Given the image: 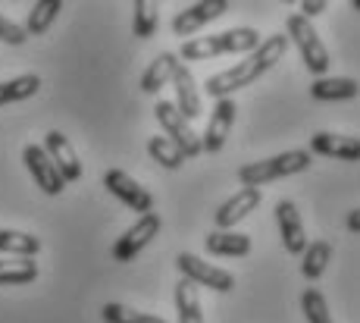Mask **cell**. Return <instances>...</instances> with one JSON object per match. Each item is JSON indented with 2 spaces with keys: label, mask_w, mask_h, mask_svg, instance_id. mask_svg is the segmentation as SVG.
<instances>
[{
  "label": "cell",
  "mask_w": 360,
  "mask_h": 323,
  "mask_svg": "<svg viewBox=\"0 0 360 323\" xmlns=\"http://www.w3.org/2000/svg\"><path fill=\"white\" fill-rule=\"evenodd\" d=\"M257 44H260L257 32L241 25V29L219 32V35H204V38L185 41L176 57L179 60H213V57H223V53H251Z\"/></svg>",
  "instance_id": "1"
},
{
  "label": "cell",
  "mask_w": 360,
  "mask_h": 323,
  "mask_svg": "<svg viewBox=\"0 0 360 323\" xmlns=\"http://www.w3.org/2000/svg\"><path fill=\"white\" fill-rule=\"evenodd\" d=\"M310 151H282L276 157H266V160H254L248 167L238 170V182L245 189H260L266 182H276V179H285V176H295V173H304L310 170Z\"/></svg>",
  "instance_id": "2"
},
{
  "label": "cell",
  "mask_w": 360,
  "mask_h": 323,
  "mask_svg": "<svg viewBox=\"0 0 360 323\" xmlns=\"http://www.w3.org/2000/svg\"><path fill=\"white\" fill-rule=\"evenodd\" d=\"M285 32H288V41L301 51V60H304V66H307L310 72L316 75V79H323V75L329 72V51H326V44L320 41V35H316V29L307 23L304 16H297V13H292V16L285 19Z\"/></svg>",
  "instance_id": "3"
},
{
  "label": "cell",
  "mask_w": 360,
  "mask_h": 323,
  "mask_svg": "<svg viewBox=\"0 0 360 323\" xmlns=\"http://www.w3.org/2000/svg\"><path fill=\"white\" fill-rule=\"evenodd\" d=\"M154 116H157V122H160V126H163L166 139H169L172 144H176V148H179V154H182L185 160H191V157L204 154V151H200V135L195 132V129H191V122L185 120V116L179 113V110L172 107L169 101H157Z\"/></svg>",
  "instance_id": "4"
},
{
  "label": "cell",
  "mask_w": 360,
  "mask_h": 323,
  "mask_svg": "<svg viewBox=\"0 0 360 323\" xmlns=\"http://www.w3.org/2000/svg\"><path fill=\"white\" fill-rule=\"evenodd\" d=\"M176 267H179V273H182V279H188L191 286H207V289H213V292H232L235 289V277L229 270L207 264V260H200L198 254H191V251L179 254Z\"/></svg>",
  "instance_id": "5"
},
{
  "label": "cell",
  "mask_w": 360,
  "mask_h": 323,
  "mask_svg": "<svg viewBox=\"0 0 360 323\" xmlns=\"http://www.w3.org/2000/svg\"><path fill=\"white\" fill-rule=\"evenodd\" d=\"M160 214L157 210H150V214L138 217V223L131 226V229H126L120 239H116L113 245V260H120V264H129L131 258H138L144 248H148L150 242L157 239V232H160Z\"/></svg>",
  "instance_id": "6"
},
{
  "label": "cell",
  "mask_w": 360,
  "mask_h": 323,
  "mask_svg": "<svg viewBox=\"0 0 360 323\" xmlns=\"http://www.w3.org/2000/svg\"><path fill=\"white\" fill-rule=\"evenodd\" d=\"M103 185H107L110 195L120 198V201L126 204L129 210H135L138 217L154 210V195H150L144 185H138L129 173H122V170H107V173H103Z\"/></svg>",
  "instance_id": "7"
},
{
  "label": "cell",
  "mask_w": 360,
  "mask_h": 323,
  "mask_svg": "<svg viewBox=\"0 0 360 323\" xmlns=\"http://www.w3.org/2000/svg\"><path fill=\"white\" fill-rule=\"evenodd\" d=\"M260 75L263 72L257 70V63L248 57V60H241V63H235L232 70H223V72L210 75V79H207V85H204V91H207V98L223 101V98H232V91H238V88L254 85Z\"/></svg>",
  "instance_id": "8"
},
{
  "label": "cell",
  "mask_w": 360,
  "mask_h": 323,
  "mask_svg": "<svg viewBox=\"0 0 360 323\" xmlns=\"http://www.w3.org/2000/svg\"><path fill=\"white\" fill-rule=\"evenodd\" d=\"M41 151H44L47 160L57 167V173H60V179L63 182H79L82 179V160H79V154H75V148L69 144V139L63 132L51 129V132L44 135Z\"/></svg>",
  "instance_id": "9"
},
{
  "label": "cell",
  "mask_w": 360,
  "mask_h": 323,
  "mask_svg": "<svg viewBox=\"0 0 360 323\" xmlns=\"http://www.w3.org/2000/svg\"><path fill=\"white\" fill-rule=\"evenodd\" d=\"M229 10H232L229 0H200V4H191V6H185L182 13H176V19H172V35H179V38L195 35V32H200L207 23L219 19Z\"/></svg>",
  "instance_id": "10"
},
{
  "label": "cell",
  "mask_w": 360,
  "mask_h": 323,
  "mask_svg": "<svg viewBox=\"0 0 360 323\" xmlns=\"http://www.w3.org/2000/svg\"><path fill=\"white\" fill-rule=\"evenodd\" d=\"M22 163H25V170L32 173L34 185H38L44 195H60V191L66 189V182L60 179L57 167L47 160V154L41 151V144H25L22 148Z\"/></svg>",
  "instance_id": "11"
},
{
  "label": "cell",
  "mask_w": 360,
  "mask_h": 323,
  "mask_svg": "<svg viewBox=\"0 0 360 323\" xmlns=\"http://www.w3.org/2000/svg\"><path fill=\"white\" fill-rule=\"evenodd\" d=\"M235 110H238V107H235L232 98L217 101V110H213L210 120H207V132L200 135V151H207V154H217V151H223L226 139L232 135Z\"/></svg>",
  "instance_id": "12"
},
{
  "label": "cell",
  "mask_w": 360,
  "mask_h": 323,
  "mask_svg": "<svg viewBox=\"0 0 360 323\" xmlns=\"http://www.w3.org/2000/svg\"><path fill=\"white\" fill-rule=\"evenodd\" d=\"M263 201L260 189H238L229 201L219 204V210L213 214V223H217V229H232L235 223H241L251 210H257Z\"/></svg>",
  "instance_id": "13"
},
{
  "label": "cell",
  "mask_w": 360,
  "mask_h": 323,
  "mask_svg": "<svg viewBox=\"0 0 360 323\" xmlns=\"http://www.w3.org/2000/svg\"><path fill=\"white\" fill-rule=\"evenodd\" d=\"M276 223H279V236L288 254H304L307 248V232H304V220L297 214L295 201H279L276 204Z\"/></svg>",
  "instance_id": "14"
},
{
  "label": "cell",
  "mask_w": 360,
  "mask_h": 323,
  "mask_svg": "<svg viewBox=\"0 0 360 323\" xmlns=\"http://www.w3.org/2000/svg\"><path fill=\"white\" fill-rule=\"evenodd\" d=\"M172 85H176V104L172 107H176L188 122L200 120V113H204V101H200L198 82H195V75H191L188 66L179 63L176 75H172Z\"/></svg>",
  "instance_id": "15"
},
{
  "label": "cell",
  "mask_w": 360,
  "mask_h": 323,
  "mask_svg": "<svg viewBox=\"0 0 360 323\" xmlns=\"http://www.w3.org/2000/svg\"><path fill=\"white\" fill-rule=\"evenodd\" d=\"M310 151L332 160H360V141L354 135H332V132H316L310 139Z\"/></svg>",
  "instance_id": "16"
},
{
  "label": "cell",
  "mask_w": 360,
  "mask_h": 323,
  "mask_svg": "<svg viewBox=\"0 0 360 323\" xmlns=\"http://www.w3.org/2000/svg\"><path fill=\"white\" fill-rule=\"evenodd\" d=\"M204 245L217 258H245V254H251V236L235 229H213L204 239Z\"/></svg>",
  "instance_id": "17"
},
{
  "label": "cell",
  "mask_w": 360,
  "mask_h": 323,
  "mask_svg": "<svg viewBox=\"0 0 360 323\" xmlns=\"http://www.w3.org/2000/svg\"><path fill=\"white\" fill-rule=\"evenodd\" d=\"M310 98L314 101H351L357 98V82L351 75H323L310 85Z\"/></svg>",
  "instance_id": "18"
},
{
  "label": "cell",
  "mask_w": 360,
  "mask_h": 323,
  "mask_svg": "<svg viewBox=\"0 0 360 323\" xmlns=\"http://www.w3.org/2000/svg\"><path fill=\"white\" fill-rule=\"evenodd\" d=\"M176 70H179V57L172 51H163L160 57H157L154 63L144 70V75H141V91L144 94H157L166 85V82H172Z\"/></svg>",
  "instance_id": "19"
},
{
  "label": "cell",
  "mask_w": 360,
  "mask_h": 323,
  "mask_svg": "<svg viewBox=\"0 0 360 323\" xmlns=\"http://www.w3.org/2000/svg\"><path fill=\"white\" fill-rule=\"evenodd\" d=\"M41 251V239L32 232L0 229V254L4 258H34Z\"/></svg>",
  "instance_id": "20"
},
{
  "label": "cell",
  "mask_w": 360,
  "mask_h": 323,
  "mask_svg": "<svg viewBox=\"0 0 360 323\" xmlns=\"http://www.w3.org/2000/svg\"><path fill=\"white\" fill-rule=\"evenodd\" d=\"M38 279V264L32 258H0V286H25Z\"/></svg>",
  "instance_id": "21"
},
{
  "label": "cell",
  "mask_w": 360,
  "mask_h": 323,
  "mask_svg": "<svg viewBox=\"0 0 360 323\" xmlns=\"http://www.w3.org/2000/svg\"><path fill=\"white\" fill-rule=\"evenodd\" d=\"M60 10H63V4H60V0H38V4H32L22 32H25V35H44V32L57 23Z\"/></svg>",
  "instance_id": "22"
},
{
  "label": "cell",
  "mask_w": 360,
  "mask_h": 323,
  "mask_svg": "<svg viewBox=\"0 0 360 323\" xmlns=\"http://www.w3.org/2000/svg\"><path fill=\"white\" fill-rule=\"evenodd\" d=\"M301 273H304V279H320L323 273H326V267H329V260H332V245L326 242V239H320V242H310L307 248H304L301 254Z\"/></svg>",
  "instance_id": "23"
},
{
  "label": "cell",
  "mask_w": 360,
  "mask_h": 323,
  "mask_svg": "<svg viewBox=\"0 0 360 323\" xmlns=\"http://www.w3.org/2000/svg\"><path fill=\"white\" fill-rule=\"evenodd\" d=\"M176 314H179V323H204L198 286H191L188 279H179L176 283Z\"/></svg>",
  "instance_id": "24"
},
{
  "label": "cell",
  "mask_w": 360,
  "mask_h": 323,
  "mask_svg": "<svg viewBox=\"0 0 360 323\" xmlns=\"http://www.w3.org/2000/svg\"><path fill=\"white\" fill-rule=\"evenodd\" d=\"M41 88V75H16L10 82H0V107L4 104H16V101H25V98H34Z\"/></svg>",
  "instance_id": "25"
},
{
  "label": "cell",
  "mask_w": 360,
  "mask_h": 323,
  "mask_svg": "<svg viewBox=\"0 0 360 323\" xmlns=\"http://www.w3.org/2000/svg\"><path fill=\"white\" fill-rule=\"evenodd\" d=\"M131 29H135L138 38H150L157 35V25H160V6L150 4V0H135V6H131Z\"/></svg>",
  "instance_id": "26"
},
{
  "label": "cell",
  "mask_w": 360,
  "mask_h": 323,
  "mask_svg": "<svg viewBox=\"0 0 360 323\" xmlns=\"http://www.w3.org/2000/svg\"><path fill=\"white\" fill-rule=\"evenodd\" d=\"M148 154L154 157L163 170H179L185 163V157L179 154V148L166 139V135H150L148 139Z\"/></svg>",
  "instance_id": "27"
},
{
  "label": "cell",
  "mask_w": 360,
  "mask_h": 323,
  "mask_svg": "<svg viewBox=\"0 0 360 323\" xmlns=\"http://www.w3.org/2000/svg\"><path fill=\"white\" fill-rule=\"evenodd\" d=\"M101 317H103V323H166L163 317H157V314L131 311V308L116 305V301H110V305L101 308Z\"/></svg>",
  "instance_id": "28"
},
{
  "label": "cell",
  "mask_w": 360,
  "mask_h": 323,
  "mask_svg": "<svg viewBox=\"0 0 360 323\" xmlns=\"http://www.w3.org/2000/svg\"><path fill=\"white\" fill-rule=\"evenodd\" d=\"M301 311H304V317H307V323H332L326 298H323V292H316V289H307V292L301 295Z\"/></svg>",
  "instance_id": "29"
},
{
  "label": "cell",
  "mask_w": 360,
  "mask_h": 323,
  "mask_svg": "<svg viewBox=\"0 0 360 323\" xmlns=\"http://www.w3.org/2000/svg\"><path fill=\"white\" fill-rule=\"evenodd\" d=\"M0 41H4V44L19 47V44H25V41H29V35L22 32V25H16L13 19H6L4 13H0Z\"/></svg>",
  "instance_id": "30"
},
{
  "label": "cell",
  "mask_w": 360,
  "mask_h": 323,
  "mask_svg": "<svg viewBox=\"0 0 360 323\" xmlns=\"http://www.w3.org/2000/svg\"><path fill=\"white\" fill-rule=\"evenodd\" d=\"M326 0H304V4H301V13H297V16H304V19H307V23H310V19H314V16H320V13L323 10H326Z\"/></svg>",
  "instance_id": "31"
},
{
  "label": "cell",
  "mask_w": 360,
  "mask_h": 323,
  "mask_svg": "<svg viewBox=\"0 0 360 323\" xmlns=\"http://www.w3.org/2000/svg\"><path fill=\"white\" fill-rule=\"evenodd\" d=\"M348 229L360 232V210H351V214H348Z\"/></svg>",
  "instance_id": "32"
}]
</instances>
